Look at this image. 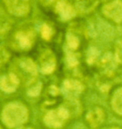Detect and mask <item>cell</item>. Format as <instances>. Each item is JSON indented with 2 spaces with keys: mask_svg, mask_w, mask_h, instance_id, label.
Here are the masks:
<instances>
[{
  "mask_svg": "<svg viewBox=\"0 0 122 129\" xmlns=\"http://www.w3.org/2000/svg\"><path fill=\"white\" fill-rule=\"evenodd\" d=\"M17 129H36L35 126H33L32 123H29V124H26V125H23L21 127H19Z\"/></svg>",
  "mask_w": 122,
  "mask_h": 129,
  "instance_id": "obj_11",
  "label": "cell"
},
{
  "mask_svg": "<svg viewBox=\"0 0 122 129\" xmlns=\"http://www.w3.org/2000/svg\"><path fill=\"white\" fill-rule=\"evenodd\" d=\"M101 129H122V126L117 123H111V124H106Z\"/></svg>",
  "mask_w": 122,
  "mask_h": 129,
  "instance_id": "obj_10",
  "label": "cell"
},
{
  "mask_svg": "<svg viewBox=\"0 0 122 129\" xmlns=\"http://www.w3.org/2000/svg\"><path fill=\"white\" fill-rule=\"evenodd\" d=\"M108 106L115 118L122 120V83L113 85L109 91Z\"/></svg>",
  "mask_w": 122,
  "mask_h": 129,
  "instance_id": "obj_7",
  "label": "cell"
},
{
  "mask_svg": "<svg viewBox=\"0 0 122 129\" xmlns=\"http://www.w3.org/2000/svg\"><path fill=\"white\" fill-rule=\"evenodd\" d=\"M1 7L12 19L23 21V19L32 15V1H1Z\"/></svg>",
  "mask_w": 122,
  "mask_h": 129,
  "instance_id": "obj_6",
  "label": "cell"
},
{
  "mask_svg": "<svg viewBox=\"0 0 122 129\" xmlns=\"http://www.w3.org/2000/svg\"><path fill=\"white\" fill-rule=\"evenodd\" d=\"M0 87L2 93H7L12 95L16 93L18 90H21V82L19 78L8 69H2L1 78H0Z\"/></svg>",
  "mask_w": 122,
  "mask_h": 129,
  "instance_id": "obj_8",
  "label": "cell"
},
{
  "mask_svg": "<svg viewBox=\"0 0 122 129\" xmlns=\"http://www.w3.org/2000/svg\"><path fill=\"white\" fill-rule=\"evenodd\" d=\"M112 55L116 66L122 69V37L116 38L113 42Z\"/></svg>",
  "mask_w": 122,
  "mask_h": 129,
  "instance_id": "obj_9",
  "label": "cell"
},
{
  "mask_svg": "<svg viewBox=\"0 0 122 129\" xmlns=\"http://www.w3.org/2000/svg\"><path fill=\"white\" fill-rule=\"evenodd\" d=\"M97 11L101 17L110 24L122 25V1H100Z\"/></svg>",
  "mask_w": 122,
  "mask_h": 129,
  "instance_id": "obj_5",
  "label": "cell"
},
{
  "mask_svg": "<svg viewBox=\"0 0 122 129\" xmlns=\"http://www.w3.org/2000/svg\"><path fill=\"white\" fill-rule=\"evenodd\" d=\"M79 100L61 98L55 101H44L41 102L39 125L41 129H69L81 110L78 105Z\"/></svg>",
  "mask_w": 122,
  "mask_h": 129,
  "instance_id": "obj_1",
  "label": "cell"
},
{
  "mask_svg": "<svg viewBox=\"0 0 122 129\" xmlns=\"http://www.w3.org/2000/svg\"><path fill=\"white\" fill-rule=\"evenodd\" d=\"M39 40V33H36L33 25L21 21V23L14 26L3 44L14 55H30Z\"/></svg>",
  "mask_w": 122,
  "mask_h": 129,
  "instance_id": "obj_2",
  "label": "cell"
},
{
  "mask_svg": "<svg viewBox=\"0 0 122 129\" xmlns=\"http://www.w3.org/2000/svg\"><path fill=\"white\" fill-rule=\"evenodd\" d=\"M32 116L31 104L23 98H10L2 102L1 125L6 129H17L29 124Z\"/></svg>",
  "mask_w": 122,
  "mask_h": 129,
  "instance_id": "obj_3",
  "label": "cell"
},
{
  "mask_svg": "<svg viewBox=\"0 0 122 129\" xmlns=\"http://www.w3.org/2000/svg\"><path fill=\"white\" fill-rule=\"evenodd\" d=\"M1 129H6V128H5L3 125H1Z\"/></svg>",
  "mask_w": 122,
  "mask_h": 129,
  "instance_id": "obj_12",
  "label": "cell"
},
{
  "mask_svg": "<svg viewBox=\"0 0 122 129\" xmlns=\"http://www.w3.org/2000/svg\"><path fill=\"white\" fill-rule=\"evenodd\" d=\"M82 118L87 127L90 129H101L106 125L108 114L102 105L92 104L90 107L84 109Z\"/></svg>",
  "mask_w": 122,
  "mask_h": 129,
  "instance_id": "obj_4",
  "label": "cell"
}]
</instances>
